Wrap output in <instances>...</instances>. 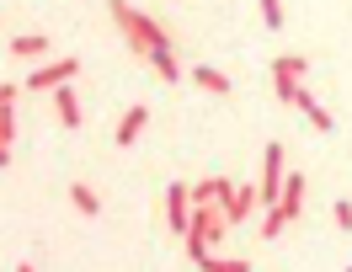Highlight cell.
I'll list each match as a JSON object with an SVG mask.
<instances>
[{
	"instance_id": "6da1fadb",
	"label": "cell",
	"mask_w": 352,
	"mask_h": 272,
	"mask_svg": "<svg viewBox=\"0 0 352 272\" xmlns=\"http://www.w3.org/2000/svg\"><path fill=\"white\" fill-rule=\"evenodd\" d=\"M112 22H118V32H123V43L139 54V59H150V54H160V48H171V38H166V27L155 22V16H144V11H133L129 0H107Z\"/></svg>"
},
{
	"instance_id": "7a4b0ae2",
	"label": "cell",
	"mask_w": 352,
	"mask_h": 272,
	"mask_svg": "<svg viewBox=\"0 0 352 272\" xmlns=\"http://www.w3.org/2000/svg\"><path fill=\"white\" fill-rule=\"evenodd\" d=\"M224 229H230V214H224L219 203H198V208H192V225H187V235H182V240H187V262L208 267V262H214L208 246L219 240Z\"/></svg>"
},
{
	"instance_id": "3957f363",
	"label": "cell",
	"mask_w": 352,
	"mask_h": 272,
	"mask_svg": "<svg viewBox=\"0 0 352 272\" xmlns=\"http://www.w3.org/2000/svg\"><path fill=\"white\" fill-rule=\"evenodd\" d=\"M305 59L299 54H283V59H272V91H278V102H299V91H305Z\"/></svg>"
},
{
	"instance_id": "277c9868",
	"label": "cell",
	"mask_w": 352,
	"mask_h": 272,
	"mask_svg": "<svg viewBox=\"0 0 352 272\" xmlns=\"http://www.w3.org/2000/svg\"><path fill=\"white\" fill-rule=\"evenodd\" d=\"M192 192H187V181H171L166 187V225H171V235H187V225H192Z\"/></svg>"
},
{
	"instance_id": "5b68a950",
	"label": "cell",
	"mask_w": 352,
	"mask_h": 272,
	"mask_svg": "<svg viewBox=\"0 0 352 272\" xmlns=\"http://www.w3.org/2000/svg\"><path fill=\"white\" fill-rule=\"evenodd\" d=\"M75 69H80V59H54V65H38L32 69V75H27V86L32 91H59V86H69V80H75Z\"/></svg>"
},
{
	"instance_id": "8992f818",
	"label": "cell",
	"mask_w": 352,
	"mask_h": 272,
	"mask_svg": "<svg viewBox=\"0 0 352 272\" xmlns=\"http://www.w3.org/2000/svg\"><path fill=\"white\" fill-rule=\"evenodd\" d=\"M144 128H150V107H144V102H133L129 113L118 117V144H123V150H129V144H139V134H144Z\"/></svg>"
},
{
	"instance_id": "52a82bcc",
	"label": "cell",
	"mask_w": 352,
	"mask_h": 272,
	"mask_svg": "<svg viewBox=\"0 0 352 272\" xmlns=\"http://www.w3.org/2000/svg\"><path fill=\"white\" fill-rule=\"evenodd\" d=\"M294 107L309 117V128H315V134H331V128H336V123H331V113L315 102V91H299V102H294Z\"/></svg>"
},
{
	"instance_id": "ba28073f",
	"label": "cell",
	"mask_w": 352,
	"mask_h": 272,
	"mask_svg": "<svg viewBox=\"0 0 352 272\" xmlns=\"http://www.w3.org/2000/svg\"><path fill=\"white\" fill-rule=\"evenodd\" d=\"M54 113H59L65 128H80V96H75V86H59V91H54Z\"/></svg>"
},
{
	"instance_id": "9c48e42d",
	"label": "cell",
	"mask_w": 352,
	"mask_h": 272,
	"mask_svg": "<svg viewBox=\"0 0 352 272\" xmlns=\"http://www.w3.org/2000/svg\"><path fill=\"white\" fill-rule=\"evenodd\" d=\"M6 48H11V59H43V54H48V38H38V32H16Z\"/></svg>"
},
{
	"instance_id": "30bf717a",
	"label": "cell",
	"mask_w": 352,
	"mask_h": 272,
	"mask_svg": "<svg viewBox=\"0 0 352 272\" xmlns=\"http://www.w3.org/2000/svg\"><path fill=\"white\" fill-rule=\"evenodd\" d=\"M256 208H262V187H241L235 203H230V225H241L245 214H256Z\"/></svg>"
},
{
	"instance_id": "8fae6325",
	"label": "cell",
	"mask_w": 352,
	"mask_h": 272,
	"mask_svg": "<svg viewBox=\"0 0 352 272\" xmlns=\"http://www.w3.org/2000/svg\"><path fill=\"white\" fill-rule=\"evenodd\" d=\"M192 80H198L208 96H230V75H219L214 65H198V69H192Z\"/></svg>"
},
{
	"instance_id": "7c38bea8",
	"label": "cell",
	"mask_w": 352,
	"mask_h": 272,
	"mask_svg": "<svg viewBox=\"0 0 352 272\" xmlns=\"http://www.w3.org/2000/svg\"><path fill=\"white\" fill-rule=\"evenodd\" d=\"M299 203H305V177H288V181H283V198H278L283 219H294V214H299Z\"/></svg>"
},
{
	"instance_id": "4fadbf2b",
	"label": "cell",
	"mask_w": 352,
	"mask_h": 272,
	"mask_svg": "<svg viewBox=\"0 0 352 272\" xmlns=\"http://www.w3.org/2000/svg\"><path fill=\"white\" fill-rule=\"evenodd\" d=\"M150 65H155V75H160V80H182V65H176V48H160V54H150Z\"/></svg>"
},
{
	"instance_id": "5bb4252c",
	"label": "cell",
	"mask_w": 352,
	"mask_h": 272,
	"mask_svg": "<svg viewBox=\"0 0 352 272\" xmlns=\"http://www.w3.org/2000/svg\"><path fill=\"white\" fill-rule=\"evenodd\" d=\"M69 203L80 208V214H91V219H96V214H102V198H96V192H91L86 181H75V187H69Z\"/></svg>"
},
{
	"instance_id": "9a60e30c",
	"label": "cell",
	"mask_w": 352,
	"mask_h": 272,
	"mask_svg": "<svg viewBox=\"0 0 352 272\" xmlns=\"http://www.w3.org/2000/svg\"><path fill=\"white\" fill-rule=\"evenodd\" d=\"M288 229V219H283V208H262V240H278Z\"/></svg>"
},
{
	"instance_id": "2e32d148",
	"label": "cell",
	"mask_w": 352,
	"mask_h": 272,
	"mask_svg": "<svg viewBox=\"0 0 352 272\" xmlns=\"http://www.w3.org/2000/svg\"><path fill=\"white\" fill-rule=\"evenodd\" d=\"M16 144V107H0V150Z\"/></svg>"
},
{
	"instance_id": "e0dca14e",
	"label": "cell",
	"mask_w": 352,
	"mask_h": 272,
	"mask_svg": "<svg viewBox=\"0 0 352 272\" xmlns=\"http://www.w3.org/2000/svg\"><path fill=\"white\" fill-rule=\"evenodd\" d=\"M203 272H251V267H245L241 256H214V262H208Z\"/></svg>"
},
{
	"instance_id": "ac0fdd59",
	"label": "cell",
	"mask_w": 352,
	"mask_h": 272,
	"mask_svg": "<svg viewBox=\"0 0 352 272\" xmlns=\"http://www.w3.org/2000/svg\"><path fill=\"white\" fill-rule=\"evenodd\" d=\"M262 22L272 27V32L283 27V0H262Z\"/></svg>"
},
{
	"instance_id": "d6986e66",
	"label": "cell",
	"mask_w": 352,
	"mask_h": 272,
	"mask_svg": "<svg viewBox=\"0 0 352 272\" xmlns=\"http://www.w3.org/2000/svg\"><path fill=\"white\" fill-rule=\"evenodd\" d=\"M331 214H336V229H352V203H347V198L331 208Z\"/></svg>"
},
{
	"instance_id": "ffe728a7",
	"label": "cell",
	"mask_w": 352,
	"mask_h": 272,
	"mask_svg": "<svg viewBox=\"0 0 352 272\" xmlns=\"http://www.w3.org/2000/svg\"><path fill=\"white\" fill-rule=\"evenodd\" d=\"M16 91H22L16 80H6V86H0V107H16Z\"/></svg>"
},
{
	"instance_id": "44dd1931",
	"label": "cell",
	"mask_w": 352,
	"mask_h": 272,
	"mask_svg": "<svg viewBox=\"0 0 352 272\" xmlns=\"http://www.w3.org/2000/svg\"><path fill=\"white\" fill-rule=\"evenodd\" d=\"M16 272H38V267H32V262H16Z\"/></svg>"
},
{
	"instance_id": "7402d4cb",
	"label": "cell",
	"mask_w": 352,
	"mask_h": 272,
	"mask_svg": "<svg viewBox=\"0 0 352 272\" xmlns=\"http://www.w3.org/2000/svg\"><path fill=\"white\" fill-rule=\"evenodd\" d=\"M347 272H352V267H347Z\"/></svg>"
}]
</instances>
